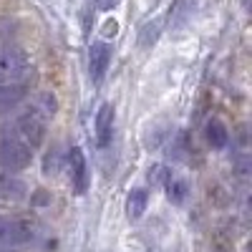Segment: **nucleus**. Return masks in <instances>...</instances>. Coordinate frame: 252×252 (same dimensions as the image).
<instances>
[{
  "mask_svg": "<svg viewBox=\"0 0 252 252\" xmlns=\"http://www.w3.org/2000/svg\"><path fill=\"white\" fill-rule=\"evenodd\" d=\"M33 68L31 56L20 46H3L0 48V83L3 81H23Z\"/></svg>",
  "mask_w": 252,
  "mask_h": 252,
  "instance_id": "nucleus-1",
  "label": "nucleus"
},
{
  "mask_svg": "<svg viewBox=\"0 0 252 252\" xmlns=\"http://www.w3.org/2000/svg\"><path fill=\"white\" fill-rule=\"evenodd\" d=\"M38 116H43V119H51V116H56V111H58V98L51 94V91H43V94H38L35 96V101H33V106H31Z\"/></svg>",
  "mask_w": 252,
  "mask_h": 252,
  "instance_id": "nucleus-13",
  "label": "nucleus"
},
{
  "mask_svg": "<svg viewBox=\"0 0 252 252\" xmlns=\"http://www.w3.org/2000/svg\"><path fill=\"white\" fill-rule=\"evenodd\" d=\"M146 204H149V192L141 187L131 189L129 197H126V215H129V220H139L146 212Z\"/></svg>",
  "mask_w": 252,
  "mask_h": 252,
  "instance_id": "nucleus-12",
  "label": "nucleus"
},
{
  "mask_svg": "<svg viewBox=\"0 0 252 252\" xmlns=\"http://www.w3.org/2000/svg\"><path fill=\"white\" fill-rule=\"evenodd\" d=\"M121 3V0H98V8L101 10H111L114 5H119Z\"/></svg>",
  "mask_w": 252,
  "mask_h": 252,
  "instance_id": "nucleus-14",
  "label": "nucleus"
},
{
  "mask_svg": "<svg viewBox=\"0 0 252 252\" xmlns=\"http://www.w3.org/2000/svg\"><path fill=\"white\" fill-rule=\"evenodd\" d=\"M33 164V149L13 136L0 139V169L3 172H23Z\"/></svg>",
  "mask_w": 252,
  "mask_h": 252,
  "instance_id": "nucleus-2",
  "label": "nucleus"
},
{
  "mask_svg": "<svg viewBox=\"0 0 252 252\" xmlns=\"http://www.w3.org/2000/svg\"><path fill=\"white\" fill-rule=\"evenodd\" d=\"M35 227L28 220L0 215V247H23L33 242Z\"/></svg>",
  "mask_w": 252,
  "mask_h": 252,
  "instance_id": "nucleus-4",
  "label": "nucleus"
},
{
  "mask_svg": "<svg viewBox=\"0 0 252 252\" xmlns=\"http://www.w3.org/2000/svg\"><path fill=\"white\" fill-rule=\"evenodd\" d=\"M109 63H111V46L106 40H96L89 48V76L94 83L103 81V76L109 71Z\"/></svg>",
  "mask_w": 252,
  "mask_h": 252,
  "instance_id": "nucleus-6",
  "label": "nucleus"
},
{
  "mask_svg": "<svg viewBox=\"0 0 252 252\" xmlns=\"http://www.w3.org/2000/svg\"><path fill=\"white\" fill-rule=\"evenodd\" d=\"M204 139H207V144L212 146V149L222 152V149H227V144H229V131H227V126L220 119H212V121H207V126H204Z\"/></svg>",
  "mask_w": 252,
  "mask_h": 252,
  "instance_id": "nucleus-10",
  "label": "nucleus"
},
{
  "mask_svg": "<svg viewBox=\"0 0 252 252\" xmlns=\"http://www.w3.org/2000/svg\"><path fill=\"white\" fill-rule=\"evenodd\" d=\"M68 172H71V184H73V192L83 194L91 184V174H89V161L86 154L81 152V146H71L68 152Z\"/></svg>",
  "mask_w": 252,
  "mask_h": 252,
  "instance_id": "nucleus-5",
  "label": "nucleus"
},
{
  "mask_svg": "<svg viewBox=\"0 0 252 252\" xmlns=\"http://www.w3.org/2000/svg\"><path fill=\"white\" fill-rule=\"evenodd\" d=\"M114 103H101V109L96 111V141L98 146H109L114 139Z\"/></svg>",
  "mask_w": 252,
  "mask_h": 252,
  "instance_id": "nucleus-9",
  "label": "nucleus"
},
{
  "mask_svg": "<svg viewBox=\"0 0 252 252\" xmlns=\"http://www.w3.org/2000/svg\"><path fill=\"white\" fill-rule=\"evenodd\" d=\"M28 197V184L10 172L0 169V202H23Z\"/></svg>",
  "mask_w": 252,
  "mask_h": 252,
  "instance_id": "nucleus-8",
  "label": "nucleus"
},
{
  "mask_svg": "<svg viewBox=\"0 0 252 252\" xmlns=\"http://www.w3.org/2000/svg\"><path fill=\"white\" fill-rule=\"evenodd\" d=\"M28 98V86L23 81H3L0 83V114L15 111Z\"/></svg>",
  "mask_w": 252,
  "mask_h": 252,
  "instance_id": "nucleus-7",
  "label": "nucleus"
},
{
  "mask_svg": "<svg viewBox=\"0 0 252 252\" xmlns=\"http://www.w3.org/2000/svg\"><path fill=\"white\" fill-rule=\"evenodd\" d=\"M13 139L23 141L26 146H31V149H38V146L46 141V119L38 116L33 109L20 114L13 121Z\"/></svg>",
  "mask_w": 252,
  "mask_h": 252,
  "instance_id": "nucleus-3",
  "label": "nucleus"
},
{
  "mask_svg": "<svg viewBox=\"0 0 252 252\" xmlns=\"http://www.w3.org/2000/svg\"><path fill=\"white\" fill-rule=\"evenodd\" d=\"M164 189H166V197H169L172 204H184L187 197H189V184H187V179L174 177V174H166Z\"/></svg>",
  "mask_w": 252,
  "mask_h": 252,
  "instance_id": "nucleus-11",
  "label": "nucleus"
}]
</instances>
